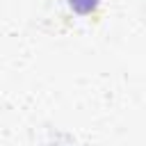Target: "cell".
<instances>
[{"label":"cell","instance_id":"cell-1","mask_svg":"<svg viewBox=\"0 0 146 146\" xmlns=\"http://www.w3.org/2000/svg\"><path fill=\"white\" fill-rule=\"evenodd\" d=\"M98 2H100V0H68L71 9L78 11V14H91V11H96Z\"/></svg>","mask_w":146,"mask_h":146}]
</instances>
